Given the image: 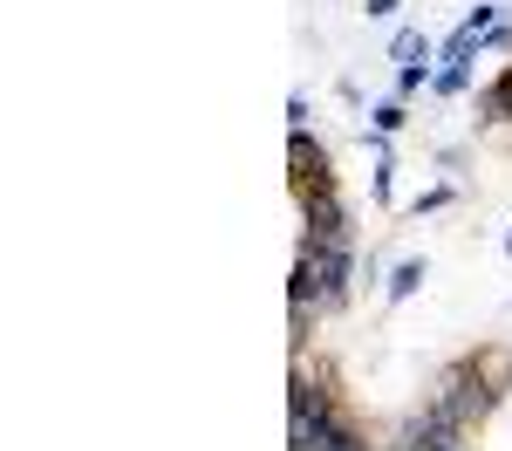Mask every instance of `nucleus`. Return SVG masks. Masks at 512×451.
<instances>
[{"label": "nucleus", "mask_w": 512, "mask_h": 451, "mask_svg": "<svg viewBox=\"0 0 512 451\" xmlns=\"http://www.w3.org/2000/svg\"><path fill=\"white\" fill-rule=\"evenodd\" d=\"M424 76H431V62H403V69H396V96H417Z\"/></svg>", "instance_id": "10"}, {"label": "nucleus", "mask_w": 512, "mask_h": 451, "mask_svg": "<svg viewBox=\"0 0 512 451\" xmlns=\"http://www.w3.org/2000/svg\"><path fill=\"white\" fill-rule=\"evenodd\" d=\"M390 55H396V62H417V55H431V48H424V35H417V28H403V35L390 41Z\"/></svg>", "instance_id": "11"}, {"label": "nucleus", "mask_w": 512, "mask_h": 451, "mask_svg": "<svg viewBox=\"0 0 512 451\" xmlns=\"http://www.w3.org/2000/svg\"><path fill=\"white\" fill-rule=\"evenodd\" d=\"M396 123H403V103H383V110H376V130H383V137H390Z\"/></svg>", "instance_id": "12"}, {"label": "nucleus", "mask_w": 512, "mask_h": 451, "mask_svg": "<svg viewBox=\"0 0 512 451\" xmlns=\"http://www.w3.org/2000/svg\"><path fill=\"white\" fill-rule=\"evenodd\" d=\"M342 431H355V424L342 417L328 376L308 369V363H294V383H287V451H328Z\"/></svg>", "instance_id": "1"}, {"label": "nucleus", "mask_w": 512, "mask_h": 451, "mask_svg": "<svg viewBox=\"0 0 512 451\" xmlns=\"http://www.w3.org/2000/svg\"><path fill=\"white\" fill-rule=\"evenodd\" d=\"M396 7H403V0H369V14H396Z\"/></svg>", "instance_id": "13"}, {"label": "nucleus", "mask_w": 512, "mask_h": 451, "mask_svg": "<svg viewBox=\"0 0 512 451\" xmlns=\"http://www.w3.org/2000/svg\"><path fill=\"white\" fill-rule=\"evenodd\" d=\"M315 301H294V294H287V342H294V356H301V349H308V328H315Z\"/></svg>", "instance_id": "7"}, {"label": "nucleus", "mask_w": 512, "mask_h": 451, "mask_svg": "<svg viewBox=\"0 0 512 451\" xmlns=\"http://www.w3.org/2000/svg\"><path fill=\"white\" fill-rule=\"evenodd\" d=\"M431 89H437V96H458V89H472V62H444V69L431 76Z\"/></svg>", "instance_id": "8"}, {"label": "nucleus", "mask_w": 512, "mask_h": 451, "mask_svg": "<svg viewBox=\"0 0 512 451\" xmlns=\"http://www.w3.org/2000/svg\"><path fill=\"white\" fill-rule=\"evenodd\" d=\"M417 287H424V260H403V267L390 274V301H410Z\"/></svg>", "instance_id": "9"}, {"label": "nucleus", "mask_w": 512, "mask_h": 451, "mask_svg": "<svg viewBox=\"0 0 512 451\" xmlns=\"http://www.w3.org/2000/svg\"><path fill=\"white\" fill-rule=\"evenodd\" d=\"M506 260H512V233H506Z\"/></svg>", "instance_id": "14"}, {"label": "nucleus", "mask_w": 512, "mask_h": 451, "mask_svg": "<svg viewBox=\"0 0 512 451\" xmlns=\"http://www.w3.org/2000/svg\"><path fill=\"white\" fill-rule=\"evenodd\" d=\"M478 123H506V130H512V62H506V76H499V82L478 89Z\"/></svg>", "instance_id": "6"}, {"label": "nucleus", "mask_w": 512, "mask_h": 451, "mask_svg": "<svg viewBox=\"0 0 512 451\" xmlns=\"http://www.w3.org/2000/svg\"><path fill=\"white\" fill-rule=\"evenodd\" d=\"M287 158H294V192H315V185H335V171H328V151H321L308 130H294L287 137Z\"/></svg>", "instance_id": "5"}, {"label": "nucleus", "mask_w": 512, "mask_h": 451, "mask_svg": "<svg viewBox=\"0 0 512 451\" xmlns=\"http://www.w3.org/2000/svg\"><path fill=\"white\" fill-rule=\"evenodd\" d=\"M506 369H512V342H506Z\"/></svg>", "instance_id": "15"}, {"label": "nucleus", "mask_w": 512, "mask_h": 451, "mask_svg": "<svg viewBox=\"0 0 512 451\" xmlns=\"http://www.w3.org/2000/svg\"><path fill=\"white\" fill-rule=\"evenodd\" d=\"M431 404L458 424V431H478V424H492L499 417V404H506V390H492L485 383V369L472 363V356H458V363L437 376V390H431Z\"/></svg>", "instance_id": "2"}, {"label": "nucleus", "mask_w": 512, "mask_h": 451, "mask_svg": "<svg viewBox=\"0 0 512 451\" xmlns=\"http://www.w3.org/2000/svg\"><path fill=\"white\" fill-rule=\"evenodd\" d=\"M301 240H328V246H349V212L335 199V185H315V192H301Z\"/></svg>", "instance_id": "4"}, {"label": "nucleus", "mask_w": 512, "mask_h": 451, "mask_svg": "<svg viewBox=\"0 0 512 451\" xmlns=\"http://www.w3.org/2000/svg\"><path fill=\"white\" fill-rule=\"evenodd\" d=\"M349 246H328V240H301V260H294V301H315L321 315L349 301Z\"/></svg>", "instance_id": "3"}]
</instances>
